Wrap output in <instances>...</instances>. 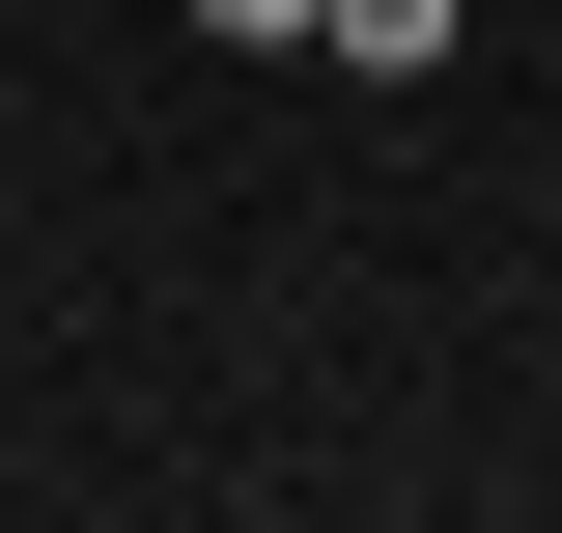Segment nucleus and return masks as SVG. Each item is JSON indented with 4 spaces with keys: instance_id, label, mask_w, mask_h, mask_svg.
<instances>
[{
    "instance_id": "f03ea898",
    "label": "nucleus",
    "mask_w": 562,
    "mask_h": 533,
    "mask_svg": "<svg viewBox=\"0 0 562 533\" xmlns=\"http://www.w3.org/2000/svg\"><path fill=\"white\" fill-rule=\"evenodd\" d=\"M198 29H310V0H198Z\"/></svg>"
},
{
    "instance_id": "f257e3e1",
    "label": "nucleus",
    "mask_w": 562,
    "mask_h": 533,
    "mask_svg": "<svg viewBox=\"0 0 562 533\" xmlns=\"http://www.w3.org/2000/svg\"><path fill=\"white\" fill-rule=\"evenodd\" d=\"M450 29H479V0H310V57H366V84H422Z\"/></svg>"
}]
</instances>
